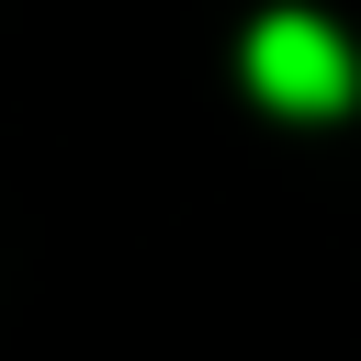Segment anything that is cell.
Here are the masks:
<instances>
[{"instance_id":"obj_1","label":"cell","mask_w":361,"mask_h":361,"mask_svg":"<svg viewBox=\"0 0 361 361\" xmlns=\"http://www.w3.org/2000/svg\"><path fill=\"white\" fill-rule=\"evenodd\" d=\"M248 90L282 102V113H338L350 102V45L316 23V11H271L248 34Z\"/></svg>"}]
</instances>
